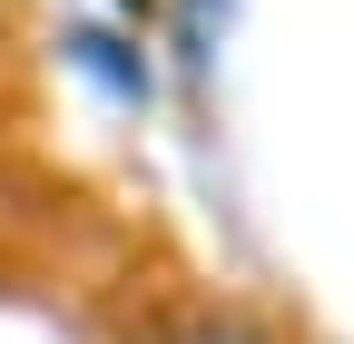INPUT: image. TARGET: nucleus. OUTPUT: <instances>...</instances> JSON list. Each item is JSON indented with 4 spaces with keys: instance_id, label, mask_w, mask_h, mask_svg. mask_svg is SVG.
I'll use <instances>...</instances> for the list:
<instances>
[{
    "instance_id": "nucleus-1",
    "label": "nucleus",
    "mask_w": 354,
    "mask_h": 344,
    "mask_svg": "<svg viewBox=\"0 0 354 344\" xmlns=\"http://www.w3.org/2000/svg\"><path fill=\"white\" fill-rule=\"evenodd\" d=\"M167 344H276V334H256L246 315H187V325H167Z\"/></svg>"
}]
</instances>
